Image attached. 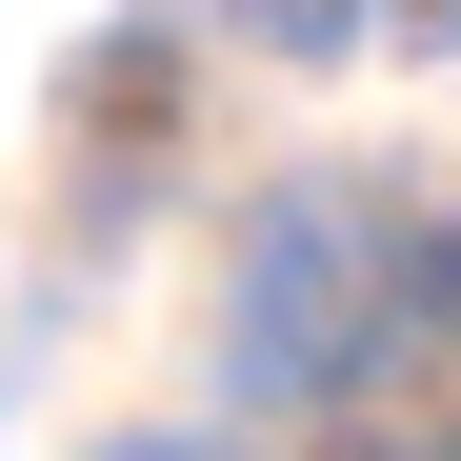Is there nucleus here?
<instances>
[{
	"instance_id": "obj_1",
	"label": "nucleus",
	"mask_w": 461,
	"mask_h": 461,
	"mask_svg": "<svg viewBox=\"0 0 461 461\" xmlns=\"http://www.w3.org/2000/svg\"><path fill=\"white\" fill-rule=\"evenodd\" d=\"M121 461H181V441H121Z\"/></svg>"
}]
</instances>
